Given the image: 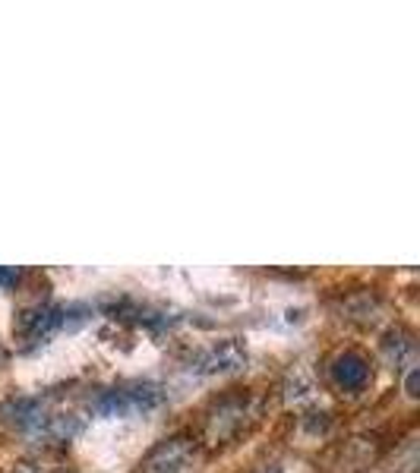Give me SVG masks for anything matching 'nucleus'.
<instances>
[{
    "mask_svg": "<svg viewBox=\"0 0 420 473\" xmlns=\"http://www.w3.org/2000/svg\"><path fill=\"white\" fill-rule=\"evenodd\" d=\"M257 417V401L247 392H231L219 398L202 417V445L206 449H225L240 436Z\"/></svg>",
    "mask_w": 420,
    "mask_h": 473,
    "instance_id": "1",
    "label": "nucleus"
},
{
    "mask_svg": "<svg viewBox=\"0 0 420 473\" xmlns=\"http://www.w3.org/2000/svg\"><path fill=\"white\" fill-rule=\"evenodd\" d=\"M168 401V392H164L158 382H126V385L107 388V392L95 394L92 398V413L105 420H124V417H143V413H152Z\"/></svg>",
    "mask_w": 420,
    "mask_h": 473,
    "instance_id": "2",
    "label": "nucleus"
},
{
    "mask_svg": "<svg viewBox=\"0 0 420 473\" xmlns=\"http://www.w3.org/2000/svg\"><path fill=\"white\" fill-rule=\"evenodd\" d=\"M193 458H196V442L190 436H183V432H177V436L162 439V442L143 458L139 468H143V473H177L187 468Z\"/></svg>",
    "mask_w": 420,
    "mask_h": 473,
    "instance_id": "3",
    "label": "nucleus"
},
{
    "mask_svg": "<svg viewBox=\"0 0 420 473\" xmlns=\"http://www.w3.org/2000/svg\"><path fill=\"white\" fill-rule=\"evenodd\" d=\"M244 366H247V348L238 338H225V341L212 344L206 354H200V360L190 369H193L196 376H228Z\"/></svg>",
    "mask_w": 420,
    "mask_h": 473,
    "instance_id": "4",
    "label": "nucleus"
},
{
    "mask_svg": "<svg viewBox=\"0 0 420 473\" xmlns=\"http://www.w3.org/2000/svg\"><path fill=\"white\" fill-rule=\"evenodd\" d=\"M51 407H48V398H6L0 404V420L10 423L13 430L19 432H29V436H38V430L44 426L48 420Z\"/></svg>",
    "mask_w": 420,
    "mask_h": 473,
    "instance_id": "5",
    "label": "nucleus"
},
{
    "mask_svg": "<svg viewBox=\"0 0 420 473\" xmlns=\"http://www.w3.org/2000/svg\"><path fill=\"white\" fill-rule=\"evenodd\" d=\"M57 329H63V306H32V310L19 312L16 319V331L23 341L29 344H42L54 335Z\"/></svg>",
    "mask_w": 420,
    "mask_h": 473,
    "instance_id": "6",
    "label": "nucleus"
},
{
    "mask_svg": "<svg viewBox=\"0 0 420 473\" xmlns=\"http://www.w3.org/2000/svg\"><path fill=\"white\" fill-rule=\"evenodd\" d=\"M329 373H332V382L341 392L354 394L370 382V360H367L364 354H358V350H345V354H339L332 360Z\"/></svg>",
    "mask_w": 420,
    "mask_h": 473,
    "instance_id": "7",
    "label": "nucleus"
},
{
    "mask_svg": "<svg viewBox=\"0 0 420 473\" xmlns=\"http://www.w3.org/2000/svg\"><path fill=\"white\" fill-rule=\"evenodd\" d=\"M383 354H386V360H389L396 369L415 366L417 344H415V338H411V331H405V329H392L389 335L383 338Z\"/></svg>",
    "mask_w": 420,
    "mask_h": 473,
    "instance_id": "8",
    "label": "nucleus"
},
{
    "mask_svg": "<svg viewBox=\"0 0 420 473\" xmlns=\"http://www.w3.org/2000/svg\"><path fill=\"white\" fill-rule=\"evenodd\" d=\"M10 473H73V468H70L63 458L38 455V458H29V461H19Z\"/></svg>",
    "mask_w": 420,
    "mask_h": 473,
    "instance_id": "9",
    "label": "nucleus"
},
{
    "mask_svg": "<svg viewBox=\"0 0 420 473\" xmlns=\"http://www.w3.org/2000/svg\"><path fill=\"white\" fill-rule=\"evenodd\" d=\"M16 281H19L16 268H0V293L13 291V287H16Z\"/></svg>",
    "mask_w": 420,
    "mask_h": 473,
    "instance_id": "10",
    "label": "nucleus"
},
{
    "mask_svg": "<svg viewBox=\"0 0 420 473\" xmlns=\"http://www.w3.org/2000/svg\"><path fill=\"white\" fill-rule=\"evenodd\" d=\"M417 379H420V369H417V366H411L408 379H405V388H408L411 398H417Z\"/></svg>",
    "mask_w": 420,
    "mask_h": 473,
    "instance_id": "11",
    "label": "nucleus"
},
{
    "mask_svg": "<svg viewBox=\"0 0 420 473\" xmlns=\"http://www.w3.org/2000/svg\"><path fill=\"white\" fill-rule=\"evenodd\" d=\"M259 473H285V470L278 468V464H269V468H263V470H259Z\"/></svg>",
    "mask_w": 420,
    "mask_h": 473,
    "instance_id": "12",
    "label": "nucleus"
}]
</instances>
